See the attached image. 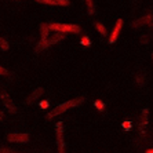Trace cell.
I'll list each match as a JSON object with an SVG mask.
<instances>
[{"mask_svg":"<svg viewBox=\"0 0 153 153\" xmlns=\"http://www.w3.org/2000/svg\"><path fill=\"white\" fill-rule=\"evenodd\" d=\"M94 106L98 109V111H101L102 112L103 109H105V103H103V101H101V100H97L95 102H94Z\"/></svg>","mask_w":153,"mask_h":153,"instance_id":"18","label":"cell"},{"mask_svg":"<svg viewBox=\"0 0 153 153\" xmlns=\"http://www.w3.org/2000/svg\"><path fill=\"white\" fill-rule=\"evenodd\" d=\"M152 59H153V53H152Z\"/></svg>","mask_w":153,"mask_h":153,"instance_id":"26","label":"cell"},{"mask_svg":"<svg viewBox=\"0 0 153 153\" xmlns=\"http://www.w3.org/2000/svg\"><path fill=\"white\" fill-rule=\"evenodd\" d=\"M148 39H149V37H148L146 35H142V36H141V43H143V44H148V43H149V40H148Z\"/></svg>","mask_w":153,"mask_h":153,"instance_id":"20","label":"cell"},{"mask_svg":"<svg viewBox=\"0 0 153 153\" xmlns=\"http://www.w3.org/2000/svg\"><path fill=\"white\" fill-rule=\"evenodd\" d=\"M83 101H84V98L82 97V98H76V100H71V101H66V102H64V103H59L58 106H55L53 111H50L47 113L46 117L48 119V120L53 117H57V116H59L61 113L66 112L68 109H71V108H76L77 105H80Z\"/></svg>","mask_w":153,"mask_h":153,"instance_id":"1","label":"cell"},{"mask_svg":"<svg viewBox=\"0 0 153 153\" xmlns=\"http://www.w3.org/2000/svg\"><path fill=\"white\" fill-rule=\"evenodd\" d=\"M0 97H1V101H3L4 106L7 108V111L10 112V113H15V112H17V108H15L14 102L11 101L10 95H7V94H1Z\"/></svg>","mask_w":153,"mask_h":153,"instance_id":"7","label":"cell"},{"mask_svg":"<svg viewBox=\"0 0 153 153\" xmlns=\"http://www.w3.org/2000/svg\"><path fill=\"white\" fill-rule=\"evenodd\" d=\"M7 141H10V142H18V143H26L29 141V135L28 134H21V132L8 134Z\"/></svg>","mask_w":153,"mask_h":153,"instance_id":"4","label":"cell"},{"mask_svg":"<svg viewBox=\"0 0 153 153\" xmlns=\"http://www.w3.org/2000/svg\"><path fill=\"white\" fill-rule=\"evenodd\" d=\"M40 106H42L43 109H46V108H48V102H47V101H43V102L40 103Z\"/></svg>","mask_w":153,"mask_h":153,"instance_id":"23","label":"cell"},{"mask_svg":"<svg viewBox=\"0 0 153 153\" xmlns=\"http://www.w3.org/2000/svg\"><path fill=\"white\" fill-rule=\"evenodd\" d=\"M123 127H124V130H130V127H131V124H130L128 121H124V123H123Z\"/></svg>","mask_w":153,"mask_h":153,"instance_id":"22","label":"cell"},{"mask_svg":"<svg viewBox=\"0 0 153 153\" xmlns=\"http://www.w3.org/2000/svg\"><path fill=\"white\" fill-rule=\"evenodd\" d=\"M50 26V30H54L57 33H80L82 29L80 26L77 25H73V24H48Z\"/></svg>","mask_w":153,"mask_h":153,"instance_id":"2","label":"cell"},{"mask_svg":"<svg viewBox=\"0 0 153 153\" xmlns=\"http://www.w3.org/2000/svg\"><path fill=\"white\" fill-rule=\"evenodd\" d=\"M55 135H57V145H58V152L65 153V142H64V126L62 121L57 123L55 126Z\"/></svg>","mask_w":153,"mask_h":153,"instance_id":"3","label":"cell"},{"mask_svg":"<svg viewBox=\"0 0 153 153\" xmlns=\"http://www.w3.org/2000/svg\"><path fill=\"white\" fill-rule=\"evenodd\" d=\"M142 25H148L150 28H153V15L152 14H148L145 15L143 18H139L137 21H134L131 24L132 28H137V26H142Z\"/></svg>","mask_w":153,"mask_h":153,"instance_id":"5","label":"cell"},{"mask_svg":"<svg viewBox=\"0 0 153 153\" xmlns=\"http://www.w3.org/2000/svg\"><path fill=\"white\" fill-rule=\"evenodd\" d=\"M135 82L138 85H143L145 84V75H143V73H138L135 77Z\"/></svg>","mask_w":153,"mask_h":153,"instance_id":"17","label":"cell"},{"mask_svg":"<svg viewBox=\"0 0 153 153\" xmlns=\"http://www.w3.org/2000/svg\"><path fill=\"white\" fill-rule=\"evenodd\" d=\"M0 75H1V76H6V75H8L7 69H4L3 66H0Z\"/></svg>","mask_w":153,"mask_h":153,"instance_id":"21","label":"cell"},{"mask_svg":"<svg viewBox=\"0 0 153 153\" xmlns=\"http://www.w3.org/2000/svg\"><path fill=\"white\" fill-rule=\"evenodd\" d=\"M35 1L43 4H53V6H69L71 4L69 0H35Z\"/></svg>","mask_w":153,"mask_h":153,"instance_id":"9","label":"cell"},{"mask_svg":"<svg viewBox=\"0 0 153 153\" xmlns=\"http://www.w3.org/2000/svg\"><path fill=\"white\" fill-rule=\"evenodd\" d=\"M39 29H40V35H42V39H40V40H47V39H48L50 26L47 25V24H44V22H40Z\"/></svg>","mask_w":153,"mask_h":153,"instance_id":"10","label":"cell"},{"mask_svg":"<svg viewBox=\"0 0 153 153\" xmlns=\"http://www.w3.org/2000/svg\"><path fill=\"white\" fill-rule=\"evenodd\" d=\"M48 47V42L47 40H40L37 44H36V48H35V51L36 53H42V51H44Z\"/></svg>","mask_w":153,"mask_h":153,"instance_id":"12","label":"cell"},{"mask_svg":"<svg viewBox=\"0 0 153 153\" xmlns=\"http://www.w3.org/2000/svg\"><path fill=\"white\" fill-rule=\"evenodd\" d=\"M64 39H65L64 33H55V35H53L51 37L47 39V42H48V47L53 46V44H57L58 42H61V40H64Z\"/></svg>","mask_w":153,"mask_h":153,"instance_id":"11","label":"cell"},{"mask_svg":"<svg viewBox=\"0 0 153 153\" xmlns=\"http://www.w3.org/2000/svg\"><path fill=\"white\" fill-rule=\"evenodd\" d=\"M8 48H10L8 42L6 39H3V37H0V50H1V51H7Z\"/></svg>","mask_w":153,"mask_h":153,"instance_id":"14","label":"cell"},{"mask_svg":"<svg viewBox=\"0 0 153 153\" xmlns=\"http://www.w3.org/2000/svg\"><path fill=\"white\" fill-rule=\"evenodd\" d=\"M83 44V46H90V40H88V37H87V36H84V37H83L82 39V42H80Z\"/></svg>","mask_w":153,"mask_h":153,"instance_id":"19","label":"cell"},{"mask_svg":"<svg viewBox=\"0 0 153 153\" xmlns=\"http://www.w3.org/2000/svg\"><path fill=\"white\" fill-rule=\"evenodd\" d=\"M85 4H87V11H88V14H94V1L93 0H85Z\"/></svg>","mask_w":153,"mask_h":153,"instance_id":"16","label":"cell"},{"mask_svg":"<svg viewBox=\"0 0 153 153\" xmlns=\"http://www.w3.org/2000/svg\"><path fill=\"white\" fill-rule=\"evenodd\" d=\"M3 119H4V113L0 111V120H3Z\"/></svg>","mask_w":153,"mask_h":153,"instance_id":"24","label":"cell"},{"mask_svg":"<svg viewBox=\"0 0 153 153\" xmlns=\"http://www.w3.org/2000/svg\"><path fill=\"white\" fill-rule=\"evenodd\" d=\"M43 93H44V90H43L42 87H39V88H36L35 91H33V93L30 94V95H29L28 98H26L25 102H26V103H33L36 100H39L40 97L43 95Z\"/></svg>","mask_w":153,"mask_h":153,"instance_id":"8","label":"cell"},{"mask_svg":"<svg viewBox=\"0 0 153 153\" xmlns=\"http://www.w3.org/2000/svg\"><path fill=\"white\" fill-rule=\"evenodd\" d=\"M121 26H123V19L119 18L117 21H116V24H114V28H113V30H112L111 36H109V43H111V44H113V43L117 40L119 35H120V30H121Z\"/></svg>","mask_w":153,"mask_h":153,"instance_id":"6","label":"cell"},{"mask_svg":"<svg viewBox=\"0 0 153 153\" xmlns=\"http://www.w3.org/2000/svg\"><path fill=\"white\" fill-rule=\"evenodd\" d=\"M146 153H153V149H149V150H146Z\"/></svg>","mask_w":153,"mask_h":153,"instance_id":"25","label":"cell"},{"mask_svg":"<svg viewBox=\"0 0 153 153\" xmlns=\"http://www.w3.org/2000/svg\"><path fill=\"white\" fill-rule=\"evenodd\" d=\"M95 28L102 36H106V29H105V26H103L101 22H95Z\"/></svg>","mask_w":153,"mask_h":153,"instance_id":"15","label":"cell"},{"mask_svg":"<svg viewBox=\"0 0 153 153\" xmlns=\"http://www.w3.org/2000/svg\"><path fill=\"white\" fill-rule=\"evenodd\" d=\"M148 113H149L148 109H143L142 111V114H141V117H139V121H141V128H145V126L148 124Z\"/></svg>","mask_w":153,"mask_h":153,"instance_id":"13","label":"cell"}]
</instances>
